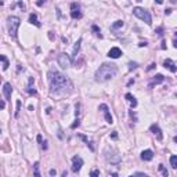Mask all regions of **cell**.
<instances>
[{
	"label": "cell",
	"instance_id": "cell-1",
	"mask_svg": "<svg viewBox=\"0 0 177 177\" xmlns=\"http://www.w3.org/2000/svg\"><path fill=\"white\" fill-rule=\"evenodd\" d=\"M47 76H49L51 93L60 94V93H65L66 88H72V83L69 82V79L58 71H50Z\"/></svg>",
	"mask_w": 177,
	"mask_h": 177
},
{
	"label": "cell",
	"instance_id": "cell-2",
	"mask_svg": "<svg viewBox=\"0 0 177 177\" xmlns=\"http://www.w3.org/2000/svg\"><path fill=\"white\" fill-rule=\"evenodd\" d=\"M118 73V68L115 64H102L97 72H95V82H107L111 80L112 78H115Z\"/></svg>",
	"mask_w": 177,
	"mask_h": 177
},
{
	"label": "cell",
	"instance_id": "cell-3",
	"mask_svg": "<svg viewBox=\"0 0 177 177\" xmlns=\"http://www.w3.org/2000/svg\"><path fill=\"white\" fill-rule=\"evenodd\" d=\"M20 24H21V20L18 18V17H15V15H10L8 18H7V29H8L10 36L14 37V39L17 37V33H18Z\"/></svg>",
	"mask_w": 177,
	"mask_h": 177
},
{
	"label": "cell",
	"instance_id": "cell-4",
	"mask_svg": "<svg viewBox=\"0 0 177 177\" xmlns=\"http://www.w3.org/2000/svg\"><path fill=\"white\" fill-rule=\"evenodd\" d=\"M104 156H105V159L112 165H118V163H121V161H122V156L119 155V152L111 147H107L104 150Z\"/></svg>",
	"mask_w": 177,
	"mask_h": 177
},
{
	"label": "cell",
	"instance_id": "cell-5",
	"mask_svg": "<svg viewBox=\"0 0 177 177\" xmlns=\"http://www.w3.org/2000/svg\"><path fill=\"white\" fill-rule=\"evenodd\" d=\"M133 14H134L137 18L143 20L145 24H148V25H151L152 24V18H151L150 11L145 10V8H143V7H134V8H133Z\"/></svg>",
	"mask_w": 177,
	"mask_h": 177
},
{
	"label": "cell",
	"instance_id": "cell-6",
	"mask_svg": "<svg viewBox=\"0 0 177 177\" xmlns=\"http://www.w3.org/2000/svg\"><path fill=\"white\" fill-rule=\"evenodd\" d=\"M57 63H58V65L63 69H66L72 65V58H71L68 54H65V53H61V54L57 57Z\"/></svg>",
	"mask_w": 177,
	"mask_h": 177
},
{
	"label": "cell",
	"instance_id": "cell-7",
	"mask_svg": "<svg viewBox=\"0 0 177 177\" xmlns=\"http://www.w3.org/2000/svg\"><path fill=\"white\" fill-rule=\"evenodd\" d=\"M83 166V159L79 155H76V156L72 158V172L73 173H79L80 172V169H82Z\"/></svg>",
	"mask_w": 177,
	"mask_h": 177
},
{
	"label": "cell",
	"instance_id": "cell-8",
	"mask_svg": "<svg viewBox=\"0 0 177 177\" xmlns=\"http://www.w3.org/2000/svg\"><path fill=\"white\" fill-rule=\"evenodd\" d=\"M71 17L73 20H80L82 18V11H80V6L78 3L71 4Z\"/></svg>",
	"mask_w": 177,
	"mask_h": 177
},
{
	"label": "cell",
	"instance_id": "cell-9",
	"mask_svg": "<svg viewBox=\"0 0 177 177\" xmlns=\"http://www.w3.org/2000/svg\"><path fill=\"white\" fill-rule=\"evenodd\" d=\"M100 109H101V111L104 112V116H105V121H107V123L112 125V123H114V119H112L111 114H109L108 105H107V104H101V105H100Z\"/></svg>",
	"mask_w": 177,
	"mask_h": 177
},
{
	"label": "cell",
	"instance_id": "cell-10",
	"mask_svg": "<svg viewBox=\"0 0 177 177\" xmlns=\"http://www.w3.org/2000/svg\"><path fill=\"white\" fill-rule=\"evenodd\" d=\"M3 94L6 97V100H11V94H13V87H11V83L6 82L3 85Z\"/></svg>",
	"mask_w": 177,
	"mask_h": 177
},
{
	"label": "cell",
	"instance_id": "cell-11",
	"mask_svg": "<svg viewBox=\"0 0 177 177\" xmlns=\"http://www.w3.org/2000/svg\"><path fill=\"white\" fill-rule=\"evenodd\" d=\"M163 80H165V76H163V75H161V73H158V75H155L154 78L151 79V82H150V88H152L154 86L159 85V83H162Z\"/></svg>",
	"mask_w": 177,
	"mask_h": 177
},
{
	"label": "cell",
	"instance_id": "cell-12",
	"mask_svg": "<svg viewBox=\"0 0 177 177\" xmlns=\"http://www.w3.org/2000/svg\"><path fill=\"white\" fill-rule=\"evenodd\" d=\"M122 56V50L119 47H112L108 51V57L109 58H119Z\"/></svg>",
	"mask_w": 177,
	"mask_h": 177
},
{
	"label": "cell",
	"instance_id": "cell-13",
	"mask_svg": "<svg viewBox=\"0 0 177 177\" xmlns=\"http://www.w3.org/2000/svg\"><path fill=\"white\" fill-rule=\"evenodd\" d=\"M163 65H165V68H167L169 71H170V72H173V73L177 71V66L174 65V63L172 61L170 58H166V60H165V61H163Z\"/></svg>",
	"mask_w": 177,
	"mask_h": 177
},
{
	"label": "cell",
	"instance_id": "cell-14",
	"mask_svg": "<svg viewBox=\"0 0 177 177\" xmlns=\"http://www.w3.org/2000/svg\"><path fill=\"white\" fill-rule=\"evenodd\" d=\"M150 130H151L152 133H154V134L156 136L158 140H162V138H163V136H162V130L159 129V126H158V125H151Z\"/></svg>",
	"mask_w": 177,
	"mask_h": 177
},
{
	"label": "cell",
	"instance_id": "cell-15",
	"mask_svg": "<svg viewBox=\"0 0 177 177\" xmlns=\"http://www.w3.org/2000/svg\"><path fill=\"white\" fill-rule=\"evenodd\" d=\"M152 158H154V152H152L151 150H145V151L141 152V159H143V161L148 162V161H151Z\"/></svg>",
	"mask_w": 177,
	"mask_h": 177
},
{
	"label": "cell",
	"instance_id": "cell-16",
	"mask_svg": "<svg viewBox=\"0 0 177 177\" xmlns=\"http://www.w3.org/2000/svg\"><path fill=\"white\" fill-rule=\"evenodd\" d=\"M80 44H82V37H80V39H79L78 42L75 43V46H73L72 57H71V58H72V61H73V60L76 58V57H78V53H79V50H80Z\"/></svg>",
	"mask_w": 177,
	"mask_h": 177
},
{
	"label": "cell",
	"instance_id": "cell-17",
	"mask_svg": "<svg viewBox=\"0 0 177 177\" xmlns=\"http://www.w3.org/2000/svg\"><path fill=\"white\" fill-rule=\"evenodd\" d=\"M29 22L32 24V25H35V26H37V28H40V22H39V20H37V15L36 14H31L29 15Z\"/></svg>",
	"mask_w": 177,
	"mask_h": 177
},
{
	"label": "cell",
	"instance_id": "cell-18",
	"mask_svg": "<svg viewBox=\"0 0 177 177\" xmlns=\"http://www.w3.org/2000/svg\"><path fill=\"white\" fill-rule=\"evenodd\" d=\"M33 83H35V79L29 78V83H28V88H26V92L29 93V94H36V90H35V88H32Z\"/></svg>",
	"mask_w": 177,
	"mask_h": 177
},
{
	"label": "cell",
	"instance_id": "cell-19",
	"mask_svg": "<svg viewBox=\"0 0 177 177\" xmlns=\"http://www.w3.org/2000/svg\"><path fill=\"white\" fill-rule=\"evenodd\" d=\"M125 97L129 100V102H130V105H131V108H136V107H137V101H136V98L130 94V93H127Z\"/></svg>",
	"mask_w": 177,
	"mask_h": 177
},
{
	"label": "cell",
	"instance_id": "cell-20",
	"mask_svg": "<svg viewBox=\"0 0 177 177\" xmlns=\"http://www.w3.org/2000/svg\"><path fill=\"white\" fill-rule=\"evenodd\" d=\"M0 60H2V63H3V71H7V68H8V60H7V57L0 56Z\"/></svg>",
	"mask_w": 177,
	"mask_h": 177
},
{
	"label": "cell",
	"instance_id": "cell-21",
	"mask_svg": "<svg viewBox=\"0 0 177 177\" xmlns=\"http://www.w3.org/2000/svg\"><path fill=\"white\" fill-rule=\"evenodd\" d=\"M123 25H125V22L119 20V21H116V22H114V24H112V26H111V28H112V29H119V28H122Z\"/></svg>",
	"mask_w": 177,
	"mask_h": 177
},
{
	"label": "cell",
	"instance_id": "cell-22",
	"mask_svg": "<svg viewBox=\"0 0 177 177\" xmlns=\"http://www.w3.org/2000/svg\"><path fill=\"white\" fill-rule=\"evenodd\" d=\"M170 166L173 169H177V155H172L170 156Z\"/></svg>",
	"mask_w": 177,
	"mask_h": 177
},
{
	"label": "cell",
	"instance_id": "cell-23",
	"mask_svg": "<svg viewBox=\"0 0 177 177\" xmlns=\"http://www.w3.org/2000/svg\"><path fill=\"white\" fill-rule=\"evenodd\" d=\"M92 31L95 33V35H97V36L100 37V39H101V37H102V35H101V31H100V28H98V26H97V25H93V26H92Z\"/></svg>",
	"mask_w": 177,
	"mask_h": 177
},
{
	"label": "cell",
	"instance_id": "cell-24",
	"mask_svg": "<svg viewBox=\"0 0 177 177\" xmlns=\"http://www.w3.org/2000/svg\"><path fill=\"white\" fill-rule=\"evenodd\" d=\"M158 169H159V172H161V173L163 174L165 177H167V174H169V172H167L166 169H165V166H163V165L161 163V165H159V166H158Z\"/></svg>",
	"mask_w": 177,
	"mask_h": 177
},
{
	"label": "cell",
	"instance_id": "cell-25",
	"mask_svg": "<svg viewBox=\"0 0 177 177\" xmlns=\"http://www.w3.org/2000/svg\"><path fill=\"white\" fill-rule=\"evenodd\" d=\"M33 174H35L36 177L40 176V173H39V162H36V163H35V166H33Z\"/></svg>",
	"mask_w": 177,
	"mask_h": 177
},
{
	"label": "cell",
	"instance_id": "cell-26",
	"mask_svg": "<svg viewBox=\"0 0 177 177\" xmlns=\"http://www.w3.org/2000/svg\"><path fill=\"white\" fill-rule=\"evenodd\" d=\"M20 108H21V101H17V111H15V118H18V115H20Z\"/></svg>",
	"mask_w": 177,
	"mask_h": 177
},
{
	"label": "cell",
	"instance_id": "cell-27",
	"mask_svg": "<svg viewBox=\"0 0 177 177\" xmlns=\"http://www.w3.org/2000/svg\"><path fill=\"white\" fill-rule=\"evenodd\" d=\"M136 68H137V63H129V71H133Z\"/></svg>",
	"mask_w": 177,
	"mask_h": 177
},
{
	"label": "cell",
	"instance_id": "cell-28",
	"mask_svg": "<svg viewBox=\"0 0 177 177\" xmlns=\"http://www.w3.org/2000/svg\"><path fill=\"white\" fill-rule=\"evenodd\" d=\"M79 125H80V122H79V118H78V119L75 121V123H72V126H71V127H72V129H76Z\"/></svg>",
	"mask_w": 177,
	"mask_h": 177
},
{
	"label": "cell",
	"instance_id": "cell-29",
	"mask_svg": "<svg viewBox=\"0 0 177 177\" xmlns=\"http://www.w3.org/2000/svg\"><path fill=\"white\" fill-rule=\"evenodd\" d=\"M92 176H100V170H92Z\"/></svg>",
	"mask_w": 177,
	"mask_h": 177
},
{
	"label": "cell",
	"instance_id": "cell-30",
	"mask_svg": "<svg viewBox=\"0 0 177 177\" xmlns=\"http://www.w3.org/2000/svg\"><path fill=\"white\" fill-rule=\"evenodd\" d=\"M42 148L43 150H47V141H42Z\"/></svg>",
	"mask_w": 177,
	"mask_h": 177
},
{
	"label": "cell",
	"instance_id": "cell-31",
	"mask_svg": "<svg viewBox=\"0 0 177 177\" xmlns=\"http://www.w3.org/2000/svg\"><path fill=\"white\" fill-rule=\"evenodd\" d=\"M173 46L177 49V32H176V36H174V40H173Z\"/></svg>",
	"mask_w": 177,
	"mask_h": 177
},
{
	"label": "cell",
	"instance_id": "cell-32",
	"mask_svg": "<svg viewBox=\"0 0 177 177\" xmlns=\"http://www.w3.org/2000/svg\"><path fill=\"white\" fill-rule=\"evenodd\" d=\"M138 46H140V47H145V46H147V42H141Z\"/></svg>",
	"mask_w": 177,
	"mask_h": 177
},
{
	"label": "cell",
	"instance_id": "cell-33",
	"mask_svg": "<svg viewBox=\"0 0 177 177\" xmlns=\"http://www.w3.org/2000/svg\"><path fill=\"white\" fill-rule=\"evenodd\" d=\"M155 66H156V65H155V64H151V65L148 66V71H151V69H154Z\"/></svg>",
	"mask_w": 177,
	"mask_h": 177
},
{
	"label": "cell",
	"instance_id": "cell-34",
	"mask_svg": "<svg viewBox=\"0 0 177 177\" xmlns=\"http://www.w3.org/2000/svg\"><path fill=\"white\" fill-rule=\"evenodd\" d=\"M134 174H136V176H144V177L147 176V174H145V173H140V172H138V173H134Z\"/></svg>",
	"mask_w": 177,
	"mask_h": 177
},
{
	"label": "cell",
	"instance_id": "cell-35",
	"mask_svg": "<svg viewBox=\"0 0 177 177\" xmlns=\"http://www.w3.org/2000/svg\"><path fill=\"white\" fill-rule=\"evenodd\" d=\"M112 138H118V134H116V131H114V133H112Z\"/></svg>",
	"mask_w": 177,
	"mask_h": 177
},
{
	"label": "cell",
	"instance_id": "cell-36",
	"mask_svg": "<svg viewBox=\"0 0 177 177\" xmlns=\"http://www.w3.org/2000/svg\"><path fill=\"white\" fill-rule=\"evenodd\" d=\"M54 174H56V170H54V169H51V170H50V176H54Z\"/></svg>",
	"mask_w": 177,
	"mask_h": 177
},
{
	"label": "cell",
	"instance_id": "cell-37",
	"mask_svg": "<svg viewBox=\"0 0 177 177\" xmlns=\"http://www.w3.org/2000/svg\"><path fill=\"white\" fill-rule=\"evenodd\" d=\"M170 13H172V10H170V8H167V10L165 11V14H167V15H169V14H170Z\"/></svg>",
	"mask_w": 177,
	"mask_h": 177
},
{
	"label": "cell",
	"instance_id": "cell-38",
	"mask_svg": "<svg viewBox=\"0 0 177 177\" xmlns=\"http://www.w3.org/2000/svg\"><path fill=\"white\" fill-rule=\"evenodd\" d=\"M37 141H39V143H42V136H40V134L37 136Z\"/></svg>",
	"mask_w": 177,
	"mask_h": 177
},
{
	"label": "cell",
	"instance_id": "cell-39",
	"mask_svg": "<svg viewBox=\"0 0 177 177\" xmlns=\"http://www.w3.org/2000/svg\"><path fill=\"white\" fill-rule=\"evenodd\" d=\"M155 2H156L158 4H162V3H163V0H155Z\"/></svg>",
	"mask_w": 177,
	"mask_h": 177
},
{
	"label": "cell",
	"instance_id": "cell-40",
	"mask_svg": "<svg viewBox=\"0 0 177 177\" xmlns=\"http://www.w3.org/2000/svg\"><path fill=\"white\" fill-rule=\"evenodd\" d=\"M43 2H46V0H40L39 3H37V6H42V4H43Z\"/></svg>",
	"mask_w": 177,
	"mask_h": 177
},
{
	"label": "cell",
	"instance_id": "cell-41",
	"mask_svg": "<svg viewBox=\"0 0 177 177\" xmlns=\"http://www.w3.org/2000/svg\"><path fill=\"white\" fill-rule=\"evenodd\" d=\"M174 141H176V143H177V136H176V137H174Z\"/></svg>",
	"mask_w": 177,
	"mask_h": 177
},
{
	"label": "cell",
	"instance_id": "cell-42",
	"mask_svg": "<svg viewBox=\"0 0 177 177\" xmlns=\"http://www.w3.org/2000/svg\"><path fill=\"white\" fill-rule=\"evenodd\" d=\"M136 2H143V0H136Z\"/></svg>",
	"mask_w": 177,
	"mask_h": 177
}]
</instances>
